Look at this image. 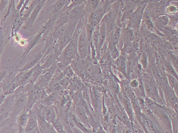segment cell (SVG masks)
Returning <instances> with one entry per match:
<instances>
[{"instance_id":"1","label":"cell","mask_w":178,"mask_h":133,"mask_svg":"<svg viewBox=\"0 0 178 133\" xmlns=\"http://www.w3.org/2000/svg\"><path fill=\"white\" fill-rule=\"evenodd\" d=\"M91 49L89 45L85 30V25L82 24L81 31L77 41V53L79 57L86 58L90 54Z\"/></svg>"},{"instance_id":"2","label":"cell","mask_w":178,"mask_h":133,"mask_svg":"<svg viewBox=\"0 0 178 133\" xmlns=\"http://www.w3.org/2000/svg\"><path fill=\"white\" fill-rule=\"evenodd\" d=\"M77 49L70 42L64 48L57 58L56 62H60L67 66L77 58Z\"/></svg>"},{"instance_id":"3","label":"cell","mask_w":178,"mask_h":133,"mask_svg":"<svg viewBox=\"0 0 178 133\" xmlns=\"http://www.w3.org/2000/svg\"><path fill=\"white\" fill-rule=\"evenodd\" d=\"M105 13L104 8L99 5L95 11L89 14L88 23L94 28L97 25L100 24Z\"/></svg>"},{"instance_id":"4","label":"cell","mask_w":178,"mask_h":133,"mask_svg":"<svg viewBox=\"0 0 178 133\" xmlns=\"http://www.w3.org/2000/svg\"><path fill=\"white\" fill-rule=\"evenodd\" d=\"M40 90L37 87H33L29 91L28 94V101L25 108L27 112L30 111L32 105L40 96Z\"/></svg>"},{"instance_id":"5","label":"cell","mask_w":178,"mask_h":133,"mask_svg":"<svg viewBox=\"0 0 178 133\" xmlns=\"http://www.w3.org/2000/svg\"><path fill=\"white\" fill-rule=\"evenodd\" d=\"M85 1L76 6L68 12V15L69 20H76L80 19L86 11Z\"/></svg>"},{"instance_id":"6","label":"cell","mask_w":178,"mask_h":133,"mask_svg":"<svg viewBox=\"0 0 178 133\" xmlns=\"http://www.w3.org/2000/svg\"><path fill=\"white\" fill-rule=\"evenodd\" d=\"M46 2V1H38L37 5L28 19L26 25V26L30 27L33 24L35 18L37 17L38 13H39Z\"/></svg>"},{"instance_id":"7","label":"cell","mask_w":178,"mask_h":133,"mask_svg":"<svg viewBox=\"0 0 178 133\" xmlns=\"http://www.w3.org/2000/svg\"><path fill=\"white\" fill-rule=\"evenodd\" d=\"M28 99V95L26 94H24L19 98L15 105L14 108L16 114L20 113L25 109Z\"/></svg>"},{"instance_id":"8","label":"cell","mask_w":178,"mask_h":133,"mask_svg":"<svg viewBox=\"0 0 178 133\" xmlns=\"http://www.w3.org/2000/svg\"><path fill=\"white\" fill-rule=\"evenodd\" d=\"M107 32L106 25L105 20L100 25L99 43L97 53L101 50L105 40Z\"/></svg>"},{"instance_id":"9","label":"cell","mask_w":178,"mask_h":133,"mask_svg":"<svg viewBox=\"0 0 178 133\" xmlns=\"http://www.w3.org/2000/svg\"><path fill=\"white\" fill-rule=\"evenodd\" d=\"M43 57V53H39L33 59L26 64L20 70V71H21V72H24V71H26L32 69V68H33L35 66H36L38 63L40 62Z\"/></svg>"},{"instance_id":"10","label":"cell","mask_w":178,"mask_h":133,"mask_svg":"<svg viewBox=\"0 0 178 133\" xmlns=\"http://www.w3.org/2000/svg\"><path fill=\"white\" fill-rule=\"evenodd\" d=\"M46 59L43 64L41 66V69L43 70L49 69L52 65L56 63L57 58L55 57L53 51L48 54L44 59H42L41 61Z\"/></svg>"},{"instance_id":"11","label":"cell","mask_w":178,"mask_h":133,"mask_svg":"<svg viewBox=\"0 0 178 133\" xmlns=\"http://www.w3.org/2000/svg\"><path fill=\"white\" fill-rule=\"evenodd\" d=\"M43 71V70L41 69L40 62L33 68V71L28 83L31 85H32L38 78L42 75Z\"/></svg>"},{"instance_id":"12","label":"cell","mask_w":178,"mask_h":133,"mask_svg":"<svg viewBox=\"0 0 178 133\" xmlns=\"http://www.w3.org/2000/svg\"><path fill=\"white\" fill-rule=\"evenodd\" d=\"M37 125L36 118L31 113L29 114L28 121L25 127L26 133H31L35 130Z\"/></svg>"},{"instance_id":"13","label":"cell","mask_w":178,"mask_h":133,"mask_svg":"<svg viewBox=\"0 0 178 133\" xmlns=\"http://www.w3.org/2000/svg\"><path fill=\"white\" fill-rule=\"evenodd\" d=\"M70 1H65V0H60L57 1L53 5V12L54 14L62 10L64 8L66 9L67 7L68 4Z\"/></svg>"},{"instance_id":"14","label":"cell","mask_w":178,"mask_h":133,"mask_svg":"<svg viewBox=\"0 0 178 133\" xmlns=\"http://www.w3.org/2000/svg\"><path fill=\"white\" fill-rule=\"evenodd\" d=\"M99 29L100 24L97 25L94 28L92 37V43L95 48L96 53H97L98 50Z\"/></svg>"},{"instance_id":"15","label":"cell","mask_w":178,"mask_h":133,"mask_svg":"<svg viewBox=\"0 0 178 133\" xmlns=\"http://www.w3.org/2000/svg\"><path fill=\"white\" fill-rule=\"evenodd\" d=\"M100 1H85L86 11L90 14L94 12L98 6Z\"/></svg>"},{"instance_id":"16","label":"cell","mask_w":178,"mask_h":133,"mask_svg":"<svg viewBox=\"0 0 178 133\" xmlns=\"http://www.w3.org/2000/svg\"><path fill=\"white\" fill-rule=\"evenodd\" d=\"M76 111L77 115L79 119L85 123V124H88L89 120L88 116L85 113L80 106H77Z\"/></svg>"},{"instance_id":"17","label":"cell","mask_w":178,"mask_h":133,"mask_svg":"<svg viewBox=\"0 0 178 133\" xmlns=\"http://www.w3.org/2000/svg\"><path fill=\"white\" fill-rule=\"evenodd\" d=\"M29 118V115L25 109L22 112L19 117V124L23 128H25L26 125Z\"/></svg>"},{"instance_id":"18","label":"cell","mask_w":178,"mask_h":133,"mask_svg":"<svg viewBox=\"0 0 178 133\" xmlns=\"http://www.w3.org/2000/svg\"><path fill=\"white\" fill-rule=\"evenodd\" d=\"M94 28L89 23H87L85 25V30L87 37L88 41L89 46L90 48V44H91L92 43V35Z\"/></svg>"},{"instance_id":"19","label":"cell","mask_w":178,"mask_h":133,"mask_svg":"<svg viewBox=\"0 0 178 133\" xmlns=\"http://www.w3.org/2000/svg\"><path fill=\"white\" fill-rule=\"evenodd\" d=\"M116 64L122 72L125 73L126 63L125 58L123 57L119 56L116 59Z\"/></svg>"},{"instance_id":"20","label":"cell","mask_w":178,"mask_h":133,"mask_svg":"<svg viewBox=\"0 0 178 133\" xmlns=\"http://www.w3.org/2000/svg\"><path fill=\"white\" fill-rule=\"evenodd\" d=\"M42 34H43V33H42L41 31L37 34L36 36H35V37L33 39V40H32L30 43L29 44L25 52L24 53V58L26 56V55L29 52V51L32 48H33V47L34 46V45L35 44H36L38 40L40 39V38Z\"/></svg>"},{"instance_id":"21","label":"cell","mask_w":178,"mask_h":133,"mask_svg":"<svg viewBox=\"0 0 178 133\" xmlns=\"http://www.w3.org/2000/svg\"><path fill=\"white\" fill-rule=\"evenodd\" d=\"M20 86L19 84L17 83L12 82L10 84L7 86L5 92L3 93L6 96L7 95H11L13 92L17 88V87Z\"/></svg>"},{"instance_id":"22","label":"cell","mask_w":178,"mask_h":133,"mask_svg":"<svg viewBox=\"0 0 178 133\" xmlns=\"http://www.w3.org/2000/svg\"><path fill=\"white\" fill-rule=\"evenodd\" d=\"M45 116L48 120L54 121L55 118V114L53 109L51 107L48 108L45 112Z\"/></svg>"},{"instance_id":"23","label":"cell","mask_w":178,"mask_h":133,"mask_svg":"<svg viewBox=\"0 0 178 133\" xmlns=\"http://www.w3.org/2000/svg\"><path fill=\"white\" fill-rule=\"evenodd\" d=\"M80 103V107H81L84 112L85 113L87 116H89L90 114L88 104L83 98H81Z\"/></svg>"},{"instance_id":"24","label":"cell","mask_w":178,"mask_h":133,"mask_svg":"<svg viewBox=\"0 0 178 133\" xmlns=\"http://www.w3.org/2000/svg\"><path fill=\"white\" fill-rule=\"evenodd\" d=\"M120 36V30L118 28L115 29L112 36V41L113 43V46L115 45L118 43Z\"/></svg>"},{"instance_id":"25","label":"cell","mask_w":178,"mask_h":133,"mask_svg":"<svg viewBox=\"0 0 178 133\" xmlns=\"http://www.w3.org/2000/svg\"><path fill=\"white\" fill-rule=\"evenodd\" d=\"M63 71L64 75L68 78H72L74 77L73 71L70 66H67Z\"/></svg>"},{"instance_id":"26","label":"cell","mask_w":178,"mask_h":133,"mask_svg":"<svg viewBox=\"0 0 178 133\" xmlns=\"http://www.w3.org/2000/svg\"><path fill=\"white\" fill-rule=\"evenodd\" d=\"M171 122H172L173 133H178V124L177 117L176 116V117L173 118Z\"/></svg>"},{"instance_id":"27","label":"cell","mask_w":178,"mask_h":133,"mask_svg":"<svg viewBox=\"0 0 178 133\" xmlns=\"http://www.w3.org/2000/svg\"><path fill=\"white\" fill-rule=\"evenodd\" d=\"M54 126L58 133L63 131V126L59 120L54 122Z\"/></svg>"},{"instance_id":"28","label":"cell","mask_w":178,"mask_h":133,"mask_svg":"<svg viewBox=\"0 0 178 133\" xmlns=\"http://www.w3.org/2000/svg\"><path fill=\"white\" fill-rule=\"evenodd\" d=\"M111 56L114 59H116L119 56V52L115 46H112L111 50Z\"/></svg>"},{"instance_id":"29","label":"cell","mask_w":178,"mask_h":133,"mask_svg":"<svg viewBox=\"0 0 178 133\" xmlns=\"http://www.w3.org/2000/svg\"><path fill=\"white\" fill-rule=\"evenodd\" d=\"M73 85L74 89L77 90L80 89L82 86V84L79 82L76 79H73Z\"/></svg>"},{"instance_id":"30","label":"cell","mask_w":178,"mask_h":133,"mask_svg":"<svg viewBox=\"0 0 178 133\" xmlns=\"http://www.w3.org/2000/svg\"><path fill=\"white\" fill-rule=\"evenodd\" d=\"M167 69L168 71V72L170 73L169 74H171V75L174 76L175 77H177V74L176 73L174 69H173V67L171 66L170 65H168L167 67Z\"/></svg>"},{"instance_id":"31","label":"cell","mask_w":178,"mask_h":133,"mask_svg":"<svg viewBox=\"0 0 178 133\" xmlns=\"http://www.w3.org/2000/svg\"><path fill=\"white\" fill-rule=\"evenodd\" d=\"M9 1H0V14L5 9L6 6L8 5Z\"/></svg>"},{"instance_id":"32","label":"cell","mask_w":178,"mask_h":133,"mask_svg":"<svg viewBox=\"0 0 178 133\" xmlns=\"http://www.w3.org/2000/svg\"><path fill=\"white\" fill-rule=\"evenodd\" d=\"M169 21V19L166 16H162L159 18V21L161 23L164 25L167 24Z\"/></svg>"},{"instance_id":"33","label":"cell","mask_w":178,"mask_h":133,"mask_svg":"<svg viewBox=\"0 0 178 133\" xmlns=\"http://www.w3.org/2000/svg\"><path fill=\"white\" fill-rule=\"evenodd\" d=\"M3 44V32L0 28V55L2 51Z\"/></svg>"},{"instance_id":"34","label":"cell","mask_w":178,"mask_h":133,"mask_svg":"<svg viewBox=\"0 0 178 133\" xmlns=\"http://www.w3.org/2000/svg\"><path fill=\"white\" fill-rule=\"evenodd\" d=\"M131 86L133 88L137 87L138 85V83L136 80H133L131 82Z\"/></svg>"},{"instance_id":"35","label":"cell","mask_w":178,"mask_h":133,"mask_svg":"<svg viewBox=\"0 0 178 133\" xmlns=\"http://www.w3.org/2000/svg\"><path fill=\"white\" fill-rule=\"evenodd\" d=\"M6 96L3 93L0 96V106L1 105L2 103L4 102L6 99Z\"/></svg>"},{"instance_id":"36","label":"cell","mask_w":178,"mask_h":133,"mask_svg":"<svg viewBox=\"0 0 178 133\" xmlns=\"http://www.w3.org/2000/svg\"><path fill=\"white\" fill-rule=\"evenodd\" d=\"M6 74V71H2V72L0 73V83H1L3 79L4 78Z\"/></svg>"},{"instance_id":"37","label":"cell","mask_w":178,"mask_h":133,"mask_svg":"<svg viewBox=\"0 0 178 133\" xmlns=\"http://www.w3.org/2000/svg\"><path fill=\"white\" fill-rule=\"evenodd\" d=\"M146 23L147 24L151 26V27H153V24L152 23L150 18L148 17H147L146 18Z\"/></svg>"},{"instance_id":"38","label":"cell","mask_w":178,"mask_h":133,"mask_svg":"<svg viewBox=\"0 0 178 133\" xmlns=\"http://www.w3.org/2000/svg\"><path fill=\"white\" fill-rule=\"evenodd\" d=\"M25 1H20V2L19 3V5H18L17 7V9H19L21 7V6L24 4V2Z\"/></svg>"},{"instance_id":"39","label":"cell","mask_w":178,"mask_h":133,"mask_svg":"<svg viewBox=\"0 0 178 133\" xmlns=\"http://www.w3.org/2000/svg\"><path fill=\"white\" fill-rule=\"evenodd\" d=\"M74 131L75 133H83L82 131L79 130L75 128H73Z\"/></svg>"},{"instance_id":"40","label":"cell","mask_w":178,"mask_h":133,"mask_svg":"<svg viewBox=\"0 0 178 133\" xmlns=\"http://www.w3.org/2000/svg\"><path fill=\"white\" fill-rule=\"evenodd\" d=\"M5 117V116L3 115H0V121Z\"/></svg>"},{"instance_id":"41","label":"cell","mask_w":178,"mask_h":133,"mask_svg":"<svg viewBox=\"0 0 178 133\" xmlns=\"http://www.w3.org/2000/svg\"><path fill=\"white\" fill-rule=\"evenodd\" d=\"M97 133H106L104 130H99Z\"/></svg>"},{"instance_id":"42","label":"cell","mask_w":178,"mask_h":133,"mask_svg":"<svg viewBox=\"0 0 178 133\" xmlns=\"http://www.w3.org/2000/svg\"><path fill=\"white\" fill-rule=\"evenodd\" d=\"M49 133H57L56 131L52 130Z\"/></svg>"},{"instance_id":"43","label":"cell","mask_w":178,"mask_h":133,"mask_svg":"<svg viewBox=\"0 0 178 133\" xmlns=\"http://www.w3.org/2000/svg\"><path fill=\"white\" fill-rule=\"evenodd\" d=\"M58 133H66L65 132H64V131H63L62 132H61Z\"/></svg>"},{"instance_id":"44","label":"cell","mask_w":178,"mask_h":133,"mask_svg":"<svg viewBox=\"0 0 178 133\" xmlns=\"http://www.w3.org/2000/svg\"><path fill=\"white\" fill-rule=\"evenodd\" d=\"M34 131L32 132L31 133H38L37 131Z\"/></svg>"}]
</instances>
